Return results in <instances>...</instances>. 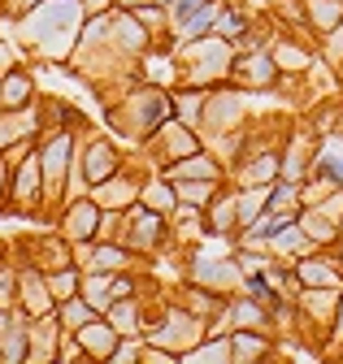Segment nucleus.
<instances>
[{"instance_id":"1","label":"nucleus","mask_w":343,"mask_h":364,"mask_svg":"<svg viewBox=\"0 0 343 364\" xmlns=\"http://www.w3.org/2000/svg\"><path fill=\"white\" fill-rule=\"evenodd\" d=\"M78 334H83V347L88 351H100V355H113V347H117V338H113V330H105V326H78Z\"/></svg>"},{"instance_id":"2","label":"nucleus","mask_w":343,"mask_h":364,"mask_svg":"<svg viewBox=\"0 0 343 364\" xmlns=\"http://www.w3.org/2000/svg\"><path fill=\"white\" fill-rule=\"evenodd\" d=\"M88 173H92V182H100V178L113 173V148H109V144H92V152H88Z\"/></svg>"},{"instance_id":"3","label":"nucleus","mask_w":343,"mask_h":364,"mask_svg":"<svg viewBox=\"0 0 343 364\" xmlns=\"http://www.w3.org/2000/svg\"><path fill=\"white\" fill-rule=\"evenodd\" d=\"M317 165H322V173H326V182H343V139H330Z\"/></svg>"},{"instance_id":"4","label":"nucleus","mask_w":343,"mask_h":364,"mask_svg":"<svg viewBox=\"0 0 343 364\" xmlns=\"http://www.w3.org/2000/svg\"><path fill=\"white\" fill-rule=\"evenodd\" d=\"M22 299H26L31 312H44V304H48L44 299V282H39L35 273H26V278H22Z\"/></svg>"},{"instance_id":"5","label":"nucleus","mask_w":343,"mask_h":364,"mask_svg":"<svg viewBox=\"0 0 343 364\" xmlns=\"http://www.w3.org/2000/svg\"><path fill=\"white\" fill-rule=\"evenodd\" d=\"M231 351H235L239 360H248V355H261L265 343H261V338H252V334H235V338H231Z\"/></svg>"},{"instance_id":"6","label":"nucleus","mask_w":343,"mask_h":364,"mask_svg":"<svg viewBox=\"0 0 343 364\" xmlns=\"http://www.w3.org/2000/svg\"><path fill=\"white\" fill-rule=\"evenodd\" d=\"M74 287H78L74 273H57V278H53V295L57 299H74Z\"/></svg>"},{"instance_id":"7","label":"nucleus","mask_w":343,"mask_h":364,"mask_svg":"<svg viewBox=\"0 0 343 364\" xmlns=\"http://www.w3.org/2000/svg\"><path fill=\"white\" fill-rule=\"evenodd\" d=\"M92 217H96L92 204H78V208H74V235H88V230H92Z\"/></svg>"},{"instance_id":"8","label":"nucleus","mask_w":343,"mask_h":364,"mask_svg":"<svg viewBox=\"0 0 343 364\" xmlns=\"http://www.w3.org/2000/svg\"><path fill=\"white\" fill-rule=\"evenodd\" d=\"M35 178H39V169H35V161H31V165L22 169V182H18V196H22V200L35 196Z\"/></svg>"},{"instance_id":"9","label":"nucleus","mask_w":343,"mask_h":364,"mask_svg":"<svg viewBox=\"0 0 343 364\" xmlns=\"http://www.w3.org/2000/svg\"><path fill=\"white\" fill-rule=\"evenodd\" d=\"M22 96H26V78H22V74H14V78H9V87H5V100H9V105H18Z\"/></svg>"},{"instance_id":"10","label":"nucleus","mask_w":343,"mask_h":364,"mask_svg":"<svg viewBox=\"0 0 343 364\" xmlns=\"http://www.w3.org/2000/svg\"><path fill=\"white\" fill-rule=\"evenodd\" d=\"M222 355H231V343H209L196 351V360H222Z\"/></svg>"},{"instance_id":"11","label":"nucleus","mask_w":343,"mask_h":364,"mask_svg":"<svg viewBox=\"0 0 343 364\" xmlns=\"http://www.w3.org/2000/svg\"><path fill=\"white\" fill-rule=\"evenodd\" d=\"M313 14H317V26L334 22V5H330V0H313Z\"/></svg>"},{"instance_id":"12","label":"nucleus","mask_w":343,"mask_h":364,"mask_svg":"<svg viewBox=\"0 0 343 364\" xmlns=\"http://www.w3.org/2000/svg\"><path fill=\"white\" fill-rule=\"evenodd\" d=\"M179 173H204V178H213V165H209V161H191V165H183Z\"/></svg>"},{"instance_id":"13","label":"nucleus","mask_w":343,"mask_h":364,"mask_svg":"<svg viewBox=\"0 0 343 364\" xmlns=\"http://www.w3.org/2000/svg\"><path fill=\"white\" fill-rule=\"evenodd\" d=\"M191 204H200V200H209V187H196V182H187V191H183Z\"/></svg>"},{"instance_id":"14","label":"nucleus","mask_w":343,"mask_h":364,"mask_svg":"<svg viewBox=\"0 0 343 364\" xmlns=\"http://www.w3.org/2000/svg\"><path fill=\"white\" fill-rule=\"evenodd\" d=\"M0 330H5V316H0Z\"/></svg>"}]
</instances>
